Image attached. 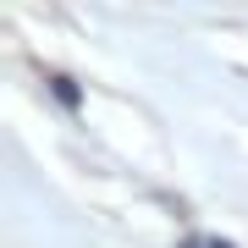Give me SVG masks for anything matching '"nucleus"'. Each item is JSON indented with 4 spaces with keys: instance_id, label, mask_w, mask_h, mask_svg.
Segmentation results:
<instances>
[{
    "instance_id": "obj_2",
    "label": "nucleus",
    "mask_w": 248,
    "mask_h": 248,
    "mask_svg": "<svg viewBox=\"0 0 248 248\" xmlns=\"http://www.w3.org/2000/svg\"><path fill=\"white\" fill-rule=\"evenodd\" d=\"M187 248H237V243H221V237H204V243H187Z\"/></svg>"
},
{
    "instance_id": "obj_1",
    "label": "nucleus",
    "mask_w": 248,
    "mask_h": 248,
    "mask_svg": "<svg viewBox=\"0 0 248 248\" xmlns=\"http://www.w3.org/2000/svg\"><path fill=\"white\" fill-rule=\"evenodd\" d=\"M50 89H55V99H61V105H72V110L83 105V94H78V83H72V78H61V72H55V78H50Z\"/></svg>"
}]
</instances>
